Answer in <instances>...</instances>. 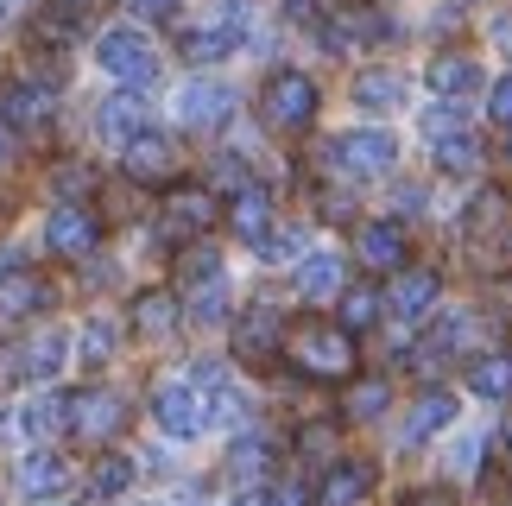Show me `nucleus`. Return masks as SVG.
I'll use <instances>...</instances> for the list:
<instances>
[{"instance_id":"1","label":"nucleus","mask_w":512,"mask_h":506,"mask_svg":"<svg viewBox=\"0 0 512 506\" xmlns=\"http://www.w3.org/2000/svg\"><path fill=\"white\" fill-rule=\"evenodd\" d=\"M95 64H102L108 76H121V83L140 95L146 83H159V51H152V38L140 26H114L95 38Z\"/></svg>"},{"instance_id":"2","label":"nucleus","mask_w":512,"mask_h":506,"mask_svg":"<svg viewBox=\"0 0 512 506\" xmlns=\"http://www.w3.org/2000/svg\"><path fill=\"white\" fill-rule=\"evenodd\" d=\"M260 108H266V127H279V133H298L317 121V83H310L304 70H272V83L260 95Z\"/></svg>"},{"instance_id":"3","label":"nucleus","mask_w":512,"mask_h":506,"mask_svg":"<svg viewBox=\"0 0 512 506\" xmlns=\"http://www.w3.org/2000/svg\"><path fill=\"white\" fill-rule=\"evenodd\" d=\"M329 159H336L348 178H386V171L399 165V140H392L386 127H354L329 146Z\"/></svg>"},{"instance_id":"4","label":"nucleus","mask_w":512,"mask_h":506,"mask_svg":"<svg viewBox=\"0 0 512 506\" xmlns=\"http://www.w3.org/2000/svg\"><path fill=\"white\" fill-rule=\"evenodd\" d=\"M241 32H247V0H222L209 26L184 32V57H190V64H222V57L241 45Z\"/></svg>"},{"instance_id":"5","label":"nucleus","mask_w":512,"mask_h":506,"mask_svg":"<svg viewBox=\"0 0 512 506\" xmlns=\"http://www.w3.org/2000/svg\"><path fill=\"white\" fill-rule=\"evenodd\" d=\"M152 418H159V431H165V437L190 443V437L209 424V405H203V393H196L190 380H165L159 393H152Z\"/></svg>"},{"instance_id":"6","label":"nucleus","mask_w":512,"mask_h":506,"mask_svg":"<svg viewBox=\"0 0 512 506\" xmlns=\"http://www.w3.org/2000/svg\"><path fill=\"white\" fill-rule=\"evenodd\" d=\"M291 355H298V367H304V374L342 380L348 367H354V342H348V329H298Z\"/></svg>"},{"instance_id":"7","label":"nucleus","mask_w":512,"mask_h":506,"mask_svg":"<svg viewBox=\"0 0 512 506\" xmlns=\"http://www.w3.org/2000/svg\"><path fill=\"white\" fill-rule=\"evenodd\" d=\"M127 424V405L121 393H102V386H89V393H76L70 399V431L83 437V443H108L114 431Z\"/></svg>"},{"instance_id":"8","label":"nucleus","mask_w":512,"mask_h":506,"mask_svg":"<svg viewBox=\"0 0 512 506\" xmlns=\"http://www.w3.org/2000/svg\"><path fill=\"white\" fill-rule=\"evenodd\" d=\"M228 114H234V89L215 83V76H196V83H184V95H177V121L196 127V133L222 127Z\"/></svg>"},{"instance_id":"9","label":"nucleus","mask_w":512,"mask_h":506,"mask_svg":"<svg viewBox=\"0 0 512 506\" xmlns=\"http://www.w3.org/2000/svg\"><path fill=\"white\" fill-rule=\"evenodd\" d=\"M64 355H70V342L57 336V329H38L32 342H19L7 355V374L13 380H57L64 374Z\"/></svg>"},{"instance_id":"10","label":"nucleus","mask_w":512,"mask_h":506,"mask_svg":"<svg viewBox=\"0 0 512 506\" xmlns=\"http://www.w3.org/2000/svg\"><path fill=\"white\" fill-rule=\"evenodd\" d=\"M95 216L89 209H76V203H64V209H51V222H45V247L51 253H64V260H83V253H95Z\"/></svg>"},{"instance_id":"11","label":"nucleus","mask_w":512,"mask_h":506,"mask_svg":"<svg viewBox=\"0 0 512 506\" xmlns=\"http://www.w3.org/2000/svg\"><path fill=\"white\" fill-rule=\"evenodd\" d=\"M121 165H127V178H140V184H165L171 171H177V146L165 140V133H140L133 146H121Z\"/></svg>"},{"instance_id":"12","label":"nucleus","mask_w":512,"mask_h":506,"mask_svg":"<svg viewBox=\"0 0 512 506\" xmlns=\"http://www.w3.org/2000/svg\"><path fill=\"white\" fill-rule=\"evenodd\" d=\"M95 127H102V140H114V146H133V140H140V133H146V102H140V95H108V102H102V114H95Z\"/></svg>"},{"instance_id":"13","label":"nucleus","mask_w":512,"mask_h":506,"mask_svg":"<svg viewBox=\"0 0 512 506\" xmlns=\"http://www.w3.org/2000/svg\"><path fill=\"white\" fill-rule=\"evenodd\" d=\"M19 494L26 500H51V494H64L70 488V462L64 456H51V450H38V456H26L19 462Z\"/></svg>"},{"instance_id":"14","label":"nucleus","mask_w":512,"mask_h":506,"mask_svg":"<svg viewBox=\"0 0 512 506\" xmlns=\"http://www.w3.org/2000/svg\"><path fill=\"white\" fill-rule=\"evenodd\" d=\"M209 222H215V197H209V190H177V197L165 203V235H171V241L203 235Z\"/></svg>"},{"instance_id":"15","label":"nucleus","mask_w":512,"mask_h":506,"mask_svg":"<svg viewBox=\"0 0 512 506\" xmlns=\"http://www.w3.org/2000/svg\"><path fill=\"white\" fill-rule=\"evenodd\" d=\"M449 424H456V393H424L418 405H411V418H405L399 437L418 450V443H430L437 431H449Z\"/></svg>"},{"instance_id":"16","label":"nucleus","mask_w":512,"mask_h":506,"mask_svg":"<svg viewBox=\"0 0 512 506\" xmlns=\"http://www.w3.org/2000/svg\"><path fill=\"white\" fill-rule=\"evenodd\" d=\"M228 222H234V235H241V241H253V247H260V241L272 235V197H266L260 184L234 190V209H228Z\"/></svg>"},{"instance_id":"17","label":"nucleus","mask_w":512,"mask_h":506,"mask_svg":"<svg viewBox=\"0 0 512 506\" xmlns=\"http://www.w3.org/2000/svg\"><path fill=\"white\" fill-rule=\"evenodd\" d=\"M373 494V462H336V469L323 475V506H361Z\"/></svg>"},{"instance_id":"18","label":"nucleus","mask_w":512,"mask_h":506,"mask_svg":"<svg viewBox=\"0 0 512 506\" xmlns=\"http://www.w3.org/2000/svg\"><path fill=\"white\" fill-rule=\"evenodd\" d=\"M424 83L456 102V95H475V89H481V64H475V57H456V51H449V57H430Z\"/></svg>"},{"instance_id":"19","label":"nucleus","mask_w":512,"mask_h":506,"mask_svg":"<svg viewBox=\"0 0 512 506\" xmlns=\"http://www.w3.org/2000/svg\"><path fill=\"white\" fill-rule=\"evenodd\" d=\"M361 260L373 272H399L405 266V228L399 222H367L361 228Z\"/></svg>"},{"instance_id":"20","label":"nucleus","mask_w":512,"mask_h":506,"mask_svg":"<svg viewBox=\"0 0 512 506\" xmlns=\"http://www.w3.org/2000/svg\"><path fill=\"white\" fill-rule=\"evenodd\" d=\"M51 304V285L38 272H7L0 279V317H32V310Z\"/></svg>"},{"instance_id":"21","label":"nucleus","mask_w":512,"mask_h":506,"mask_svg":"<svg viewBox=\"0 0 512 506\" xmlns=\"http://www.w3.org/2000/svg\"><path fill=\"white\" fill-rule=\"evenodd\" d=\"M298 298H310V304L342 298V253H310L298 266Z\"/></svg>"},{"instance_id":"22","label":"nucleus","mask_w":512,"mask_h":506,"mask_svg":"<svg viewBox=\"0 0 512 506\" xmlns=\"http://www.w3.org/2000/svg\"><path fill=\"white\" fill-rule=\"evenodd\" d=\"M437 272H399L392 279V310L399 317H430V304H437Z\"/></svg>"},{"instance_id":"23","label":"nucleus","mask_w":512,"mask_h":506,"mask_svg":"<svg viewBox=\"0 0 512 506\" xmlns=\"http://www.w3.org/2000/svg\"><path fill=\"white\" fill-rule=\"evenodd\" d=\"M468 393H475V399H506V393H512V355H481V361H468Z\"/></svg>"},{"instance_id":"24","label":"nucleus","mask_w":512,"mask_h":506,"mask_svg":"<svg viewBox=\"0 0 512 506\" xmlns=\"http://www.w3.org/2000/svg\"><path fill=\"white\" fill-rule=\"evenodd\" d=\"M354 102L373 108V114H392L405 102V76H392V70H367L361 83H354Z\"/></svg>"},{"instance_id":"25","label":"nucleus","mask_w":512,"mask_h":506,"mask_svg":"<svg viewBox=\"0 0 512 506\" xmlns=\"http://www.w3.org/2000/svg\"><path fill=\"white\" fill-rule=\"evenodd\" d=\"M7 121H13L19 133L45 127V121H51V89H32V83H19V89H7Z\"/></svg>"},{"instance_id":"26","label":"nucleus","mask_w":512,"mask_h":506,"mask_svg":"<svg viewBox=\"0 0 512 506\" xmlns=\"http://www.w3.org/2000/svg\"><path fill=\"white\" fill-rule=\"evenodd\" d=\"M234 342H241V355H266V348L279 342V310H272V304H253L247 317H241V329H234Z\"/></svg>"},{"instance_id":"27","label":"nucleus","mask_w":512,"mask_h":506,"mask_svg":"<svg viewBox=\"0 0 512 506\" xmlns=\"http://www.w3.org/2000/svg\"><path fill=\"white\" fill-rule=\"evenodd\" d=\"M437 165L449 171V178H475V171H481V140H475V133H443V140H437Z\"/></svg>"},{"instance_id":"28","label":"nucleus","mask_w":512,"mask_h":506,"mask_svg":"<svg viewBox=\"0 0 512 506\" xmlns=\"http://www.w3.org/2000/svg\"><path fill=\"white\" fill-rule=\"evenodd\" d=\"M133 323H140V336H152V342L171 336V329H177V298H171V291H146V298L133 304Z\"/></svg>"},{"instance_id":"29","label":"nucleus","mask_w":512,"mask_h":506,"mask_svg":"<svg viewBox=\"0 0 512 506\" xmlns=\"http://www.w3.org/2000/svg\"><path fill=\"white\" fill-rule=\"evenodd\" d=\"M127 488H133V462H127V456H102V462L89 469V494H95V500H121Z\"/></svg>"},{"instance_id":"30","label":"nucleus","mask_w":512,"mask_h":506,"mask_svg":"<svg viewBox=\"0 0 512 506\" xmlns=\"http://www.w3.org/2000/svg\"><path fill=\"white\" fill-rule=\"evenodd\" d=\"M19 424H26L32 437H57V431H64V424H70V399H57V393L32 399V405H26V418H19Z\"/></svg>"},{"instance_id":"31","label":"nucleus","mask_w":512,"mask_h":506,"mask_svg":"<svg viewBox=\"0 0 512 506\" xmlns=\"http://www.w3.org/2000/svg\"><path fill=\"white\" fill-rule=\"evenodd\" d=\"M190 317H196V323H222V317H228V279L190 291Z\"/></svg>"},{"instance_id":"32","label":"nucleus","mask_w":512,"mask_h":506,"mask_svg":"<svg viewBox=\"0 0 512 506\" xmlns=\"http://www.w3.org/2000/svg\"><path fill=\"white\" fill-rule=\"evenodd\" d=\"M266 462H272V450H266V437H241V443H234V450H228V469H234V475H247V481L260 475Z\"/></svg>"},{"instance_id":"33","label":"nucleus","mask_w":512,"mask_h":506,"mask_svg":"<svg viewBox=\"0 0 512 506\" xmlns=\"http://www.w3.org/2000/svg\"><path fill=\"white\" fill-rule=\"evenodd\" d=\"M108 355H114V323H108V317H89V323H83V361L102 367Z\"/></svg>"},{"instance_id":"34","label":"nucleus","mask_w":512,"mask_h":506,"mask_svg":"<svg viewBox=\"0 0 512 506\" xmlns=\"http://www.w3.org/2000/svg\"><path fill=\"white\" fill-rule=\"evenodd\" d=\"M380 317V291H342V329H367Z\"/></svg>"},{"instance_id":"35","label":"nucleus","mask_w":512,"mask_h":506,"mask_svg":"<svg viewBox=\"0 0 512 506\" xmlns=\"http://www.w3.org/2000/svg\"><path fill=\"white\" fill-rule=\"evenodd\" d=\"M222 279V260H215L209 247H196L190 260H184V291H203V285H215Z\"/></svg>"},{"instance_id":"36","label":"nucleus","mask_w":512,"mask_h":506,"mask_svg":"<svg viewBox=\"0 0 512 506\" xmlns=\"http://www.w3.org/2000/svg\"><path fill=\"white\" fill-rule=\"evenodd\" d=\"M348 412H354V418H380V412H386V386H380V380H367V386H354V399H348Z\"/></svg>"},{"instance_id":"37","label":"nucleus","mask_w":512,"mask_h":506,"mask_svg":"<svg viewBox=\"0 0 512 506\" xmlns=\"http://www.w3.org/2000/svg\"><path fill=\"white\" fill-rule=\"evenodd\" d=\"M481 456H487V437H462L456 456H449V469H456V475H481Z\"/></svg>"},{"instance_id":"38","label":"nucleus","mask_w":512,"mask_h":506,"mask_svg":"<svg viewBox=\"0 0 512 506\" xmlns=\"http://www.w3.org/2000/svg\"><path fill=\"white\" fill-rule=\"evenodd\" d=\"M298 247H304L298 228H291V235H266V241H260V260H291Z\"/></svg>"},{"instance_id":"39","label":"nucleus","mask_w":512,"mask_h":506,"mask_svg":"<svg viewBox=\"0 0 512 506\" xmlns=\"http://www.w3.org/2000/svg\"><path fill=\"white\" fill-rule=\"evenodd\" d=\"M487 114H494L500 127H512V76H500V83H494V95H487Z\"/></svg>"},{"instance_id":"40","label":"nucleus","mask_w":512,"mask_h":506,"mask_svg":"<svg viewBox=\"0 0 512 506\" xmlns=\"http://www.w3.org/2000/svg\"><path fill=\"white\" fill-rule=\"evenodd\" d=\"M209 412H215V418H222V424H234V418H241V412H247V399H241V393H234V386H222V393H215V399H209Z\"/></svg>"},{"instance_id":"41","label":"nucleus","mask_w":512,"mask_h":506,"mask_svg":"<svg viewBox=\"0 0 512 506\" xmlns=\"http://www.w3.org/2000/svg\"><path fill=\"white\" fill-rule=\"evenodd\" d=\"M285 13H291V19H310V26H323L336 7H329V0H285Z\"/></svg>"},{"instance_id":"42","label":"nucleus","mask_w":512,"mask_h":506,"mask_svg":"<svg viewBox=\"0 0 512 506\" xmlns=\"http://www.w3.org/2000/svg\"><path fill=\"white\" fill-rule=\"evenodd\" d=\"M234 506H298V494H279V500H272L266 488H247V494H234Z\"/></svg>"},{"instance_id":"43","label":"nucleus","mask_w":512,"mask_h":506,"mask_svg":"<svg viewBox=\"0 0 512 506\" xmlns=\"http://www.w3.org/2000/svg\"><path fill=\"white\" fill-rule=\"evenodd\" d=\"M127 7L140 13V19H171V7H177V0H127Z\"/></svg>"},{"instance_id":"44","label":"nucleus","mask_w":512,"mask_h":506,"mask_svg":"<svg viewBox=\"0 0 512 506\" xmlns=\"http://www.w3.org/2000/svg\"><path fill=\"white\" fill-rule=\"evenodd\" d=\"M494 38H500V51L512 57V19H500V32H494Z\"/></svg>"},{"instance_id":"45","label":"nucleus","mask_w":512,"mask_h":506,"mask_svg":"<svg viewBox=\"0 0 512 506\" xmlns=\"http://www.w3.org/2000/svg\"><path fill=\"white\" fill-rule=\"evenodd\" d=\"M64 7H70V13H76V7H89V0H64Z\"/></svg>"},{"instance_id":"46","label":"nucleus","mask_w":512,"mask_h":506,"mask_svg":"<svg viewBox=\"0 0 512 506\" xmlns=\"http://www.w3.org/2000/svg\"><path fill=\"white\" fill-rule=\"evenodd\" d=\"M7 7H13V0H0V19H7Z\"/></svg>"},{"instance_id":"47","label":"nucleus","mask_w":512,"mask_h":506,"mask_svg":"<svg viewBox=\"0 0 512 506\" xmlns=\"http://www.w3.org/2000/svg\"><path fill=\"white\" fill-rule=\"evenodd\" d=\"M0 152H7V133H0Z\"/></svg>"},{"instance_id":"48","label":"nucleus","mask_w":512,"mask_h":506,"mask_svg":"<svg viewBox=\"0 0 512 506\" xmlns=\"http://www.w3.org/2000/svg\"><path fill=\"white\" fill-rule=\"evenodd\" d=\"M506 159H512V146H506Z\"/></svg>"},{"instance_id":"49","label":"nucleus","mask_w":512,"mask_h":506,"mask_svg":"<svg viewBox=\"0 0 512 506\" xmlns=\"http://www.w3.org/2000/svg\"><path fill=\"white\" fill-rule=\"evenodd\" d=\"M506 443H512V431H506Z\"/></svg>"}]
</instances>
